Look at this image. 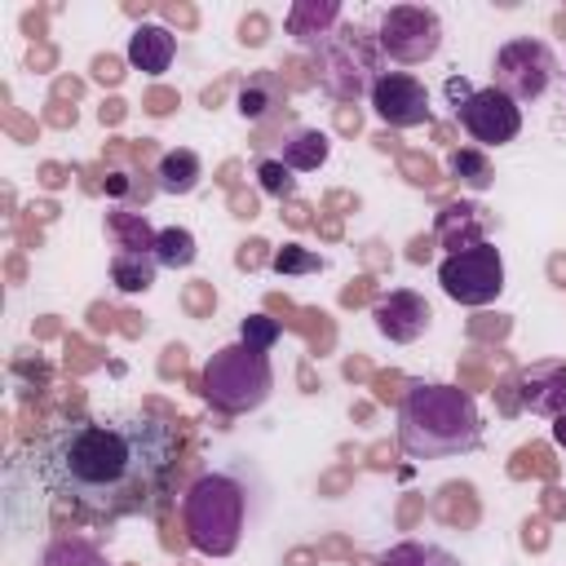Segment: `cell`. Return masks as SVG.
<instances>
[{"label": "cell", "mask_w": 566, "mask_h": 566, "mask_svg": "<svg viewBox=\"0 0 566 566\" xmlns=\"http://www.w3.org/2000/svg\"><path fill=\"white\" fill-rule=\"evenodd\" d=\"M49 495L97 517L155 513L177 473V429L150 411H88L53 424L31 447Z\"/></svg>", "instance_id": "6da1fadb"}, {"label": "cell", "mask_w": 566, "mask_h": 566, "mask_svg": "<svg viewBox=\"0 0 566 566\" xmlns=\"http://www.w3.org/2000/svg\"><path fill=\"white\" fill-rule=\"evenodd\" d=\"M482 438L478 402L460 385H411L398 402V447L411 460H447Z\"/></svg>", "instance_id": "7a4b0ae2"}, {"label": "cell", "mask_w": 566, "mask_h": 566, "mask_svg": "<svg viewBox=\"0 0 566 566\" xmlns=\"http://www.w3.org/2000/svg\"><path fill=\"white\" fill-rule=\"evenodd\" d=\"M243 509H248V495L230 473L195 478L186 500H181L186 539L203 557H230L239 548V539H243Z\"/></svg>", "instance_id": "3957f363"}, {"label": "cell", "mask_w": 566, "mask_h": 566, "mask_svg": "<svg viewBox=\"0 0 566 566\" xmlns=\"http://www.w3.org/2000/svg\"><path fill=\"white\" fill-rule=\"evenodd\" d=\"M274 389V367L261 349L234 340V345H221L208 363H203V398L226 411V416H243V411H256Z\"/></svg>", "instance_id": "277c9868"}, {"label": "cell", "mask_w": 566, "mask_h": 566, "mask_svg": "<svg viewBox=\"0 0 566 566\" xmlns=\"http://www.w3.org/2000/svg\"><path fill=\"white\" fill-rule=\"evenodd\" d=\"M491 75H495V88L522 106V102H535V97L548 93V84L557 80V57H553V49L544 40L517 35V40L495 49Z\"/></svg>", "instance_id": "5b68a950"}, {"label": "cell", "mask_w": 566, "mask_h": 566, "mask_svg": "<svg viewBox=\"0 0 566 566\" xmlns=\"http://www.w3.org/2000/svg\"><path fill=\"white\" fill-rule=\"evenodd\" d=\"M376 44L367 40L363 27H345L336 35H323V49H318V75L323 84L336 93V97H358L363 88L371 93L376 84Z\"/></svg>", "instance_id": "8992f818"}, {"label": "cell", "mask_w": 566, "mask_h": 566, "mask_svg": "<svg viewBox=\"0 0 566 566\" xmlns=\"http://www.w3.org/2000/svg\"><path fill=\"white\" fill-rule=\"evenodd\" d=\"M438 283L455 305H491L504 292V256L495 243H478L464 252H447L438 265Z\"/></svg>", "instance_id": "52a82bcc"}, {"label": "cell", "mask_w": 566, "mask_h": 566, "mask_svg": "<svg viewBox=\"0 0 566 566\" xmlns=\"http://www.w3.org/2000/svg\"><path fill=\"white\" fill-rule=\"evenodd\" d=\"M376 49H380L389 62H402V66L429 62V57L442 49V22H438V13L424 9V4H394V9L380 13Z\"/></svg>", "instance_id": "ba28073f"}, {"label": "cell", "mask_w": 566, "mask_h": 566, "mask_svg": "<svg viewBox=\"0 0 566 566\" xmlns=\"http://www.w3.org/2000/svg\"><path fill=\"white\" fill-rule=\"evenodd\" d=\"M455 119L478 146H509L522 133V106L513 97H504L495 84L491 88H473L469 102L455 106Z\"/></svg>", "instance_id": "9c48e42d"}, {"label": "cell", "mask_w": 566, "mask_h": 566, "mask_svg": "<svg viewBox=\"0 0 566 566\" xmlns=\"http://www.w3.org/2000/svg\"><path fill=\"white\" fill-rule=\"evenodd\" d=\"M371 111L389 128H420L429 119V88L407 71H380L371 84Z\"/></svg>", "instance_id": "30bf717a"}, {"label": "cell", "mask_w": 566, "mask_h": 566, "mask_svg": "<svg viewBox=\"0 0 566 566\" xmlns=\"http://www.w3.org/2000/svg\"><path fill=\"white\" fill-rule=\"evenodd\" d=\"M371 318H376V332L385 336V340H394V345H411V340H420L424 332H429V301L420 296V292H389L385 301H376V310H371Z\"/></svg>", "instance_id": "8fae6325"}, {"label": "cell", "mask_w": 566, "mask_h": 566, "mask_svg": "<svg viewBox=\"0 0 566 566\" xmlns=\"http://www.w3.org/2000/svg\"><path fill=\"white\" fill-rule=\"evenodd\" d=\"M517 389H522V407H526V411L557 420V416L566 411V363H557V358L531 363V367L517 376Z\"/></svg>", "instance_id": "7c38bea8"}, {"label": "cell", "mask_w": 566, "mask_h": 566, "mask_svg": "<svg viewBox=\"0 0 566 566\" xmlns=\"http://www.w3.org/2000/svg\"><path fill=\"white\" fill-rule=\"evenodd\" d=\"M172 53H177V40H172V31L159 27V22H142V27L128 35V62H133L137 71H146V75L168 71V66H172Z\"/></svg>", "instance_id": "4fadbf2b"}, {"label": "cell", "mask_w": 566, "mask_h": 566, "mask_svg": "<svg viewBox=\"0 0 566 566\" xmlns=\"http://www.w3.org/2000/svg\"><path fill=\"white\" fill-rule=\"evenodd\" d=\"M438 239L451 248V252H464V248H478L486 243V217L482 208L473 203H451L438 212Z\"/></svg>", "instance_id": "5bb4252c"}, {"label": "cell", "mask_w": 566, "mask_h": 566, "mask_svg": "<svg viewBox=\"0 0 566 566\" xmlns=\"http://www.w3.org/2000/svg\"><path fill=\"white\" fill-rule=\"evenodd\" d=\"M327 155H332V137L323 128H292L283 137V150H279V159L292 172H314V168L327 164Z\"/></svg>", "instance_id": "9a60e30c"}, {"label": "cell", "mask_w": 566, "mask_h": 566, "mask_svg": "<svg viewBox=\"0 0 566 566\" xmlns=\"http://www.w3.org/2000/svg\"><path fill=\"white\" fill-rule=\"evenodd\" d=\"M199 177H203V164H199V155L195 150H168L164 159H159V168H155V186L164 190V195H190L195 186H199Z\"/></svg>", "instance_id": "2e32d148"}, {"label": "cell", "mask_w": 566, "mask_h": 566, "mask_svg": "<svg viewBox=\"0 0 566 566\" xmlns=\"http://www.w3.org/2000/svg\"><path fill=\"white\" fill-rule=\"evenodd\" d=\"M155 270H159L155 252L119 248V252H115V261H111V279H115V287H119V292H146V287L155 283Z\"/></svg>", "instance_id": "e0dca14e"}, {"label": "cell", "mask_w": 566, "mask_h": 566, "mask_svg": "<svg viewBox=\"0 0 566 566\" xmlns=\"http://www.w3.org/2000/svg\"><path fill=\"white\" fill-rule=\"evenodd\" d=\"M195 256H199V243H195V234H190L186 226H164V230H155V261H159V265L186 270Z\"/></svg>", "instance_id": "ac0fdd59"}, {"label": "cell", "mask_w": 566, "mask_h": 566, "mask_svg": "<svg viewBox=\"0 0 566 566\" xmlns=\"http://www.w3.org/2000/svg\"><path fill=\"white\" fill-rule=\"evenodd\" d=\"M380 566H460V557L447 553V548H438V544L402 539V544H394V548L380 557Z\"/></svg>", "instance_id": "d6986e66"}, {"label": "cell", "mask_w": 566, "mask_h": 566, "mask_svg": "<svg viewBox=\"0 0 566 566\" xmlns=\"http://www.w3.org/2000/svg\"><path fill=\"white\" fill-rule=\"evenodd\" d=\"M283 102V88H279V80L265 71V75H252L243 88H239V115L243 119H261L270 106H279Z\"/></svg>", "instance_id": "ffe728a7"}, {"label": "cell", "mask_w": 566, "mask_h": 566, "mask_svg": "<svg viewBox=\"0 0 566 566\" xmlns=\"http://www.w3.org/2000/svg\"><path fill=\"white\" fill-rule=\"evenodd\" d=\"M447 168H451V177H460L469 190H486V186H491V159H486L482 150H473V146L451 150V155H447Z\"/></svg>", "instance_id": "44dd1931"}, {"label": "cell", "mask_w": 566, "mask_h": 566, "mask_svg": "<svg viewBox=\"0 0 566 566\" xmlns=\"http://www.w3.org/2000/svg\"><path fill=\"white\" fill-rule=\"evenodd\" d=\"M336 18H340L336 4H296V13H292V35L314 40V35H323V27L336 22Z\"/></svg>", "instance_id": "7402d4cb"}, {"label": "cell", "mask_w": 566, "mask_h": 566, "mask_svg": "<svg viewBox=\"0 0 566 566\" xmlns=\"http://www.w3.org/2000/svg\"><path fill=\"white\" fill-rule=\"evenodd\" d=\"M256 177H261V190L274 195V199H292L296 195V172L283 159H261L256 164Z\"/></svg>", "instance_id": "603a6c76"}, {"label": "cell", "mask_w": 566, "mask_h": 566, "mask_svg": "<svg viewBox=\"0 0 566 566\" xmlns=\"http://www.w3.org/2000/svg\"><path fill=\"white\" fill-rule=\"evenodd\" d=\"M279 336H283V327H279L274 318H265V314H248V318L239 323V340L252 345V349H261V354H270V349L279 345Z\"/></svg>", "instance_id": "cb8c5ba5"}, {"label": "cell", "mask_w": 566, "mask_h": 566, "mask_svg": "<svg viewBox=\"0 0 566 566\" xmlns=\"http://www.w3.org/2000/svg\"><path fill=\"white\" fill-rule=\"evenodd\" d=\"M270 265H274L279 274H310V270H323V261H318L314 252L296 248V243H283V248L270 256Z\"/></svg>", "instance_id": "d4e9b609"}, {"label": "cell", "mask_w": 566, "mask_h": 566, "mask_svg": "<svg viewBox=\"0 0 566 566\" xmlns=\"http://www.w3.org/2000/svg\"><path fill=\"white\" fill-rule=\"evenodd\" d=\"M469 93H473V84H469L464 75H451V80H447V97H451V106L469 102Z\"/></svg>", "instance_id": "484cf974"}, {"label": "cell", "mask_w": 566, "mask_h": 566, "mask_svg": "<svg viewBox=\"0 0 566 566\" xmlns=\"http://www.w3.org/2000/svg\"><path fill=\"white\" fill-rule=\"evenodd\" d=\"M553 442H557V447H566V411L553 420Z\"/></svg>", "instance_id": "4316f807"}]
</instances>
